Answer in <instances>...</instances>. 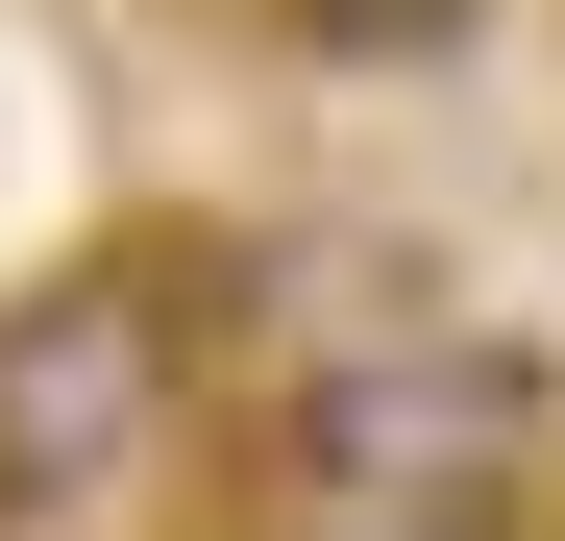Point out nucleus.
Here are the masks:
<instances>
[{
  "label": "nucleus",
  "mask_w": 565,
  "mask_h": 541,
  "mask_svg": "<svg viewBox=\"0 0 565 541\" xmlns=\"http://www.w3.org/2000/svg\"><path fill=\"white\" fill-rule=\"evenodd\" d=\"M222 344H270V246H99L0 296V541H74L172 468Z\"/></svg>",
  "instance_id": "obj_1"
},
{
  "label": "nucleus",
  "mask_w": 565,
  "mask_h": 541,
  "mask_svg": "<svg viewBox=\"0 0 565 541\" xmlns=\"http://www.w3.org/2000/svg\"><path fill=\"white\" fill-rule=\"evenodd\" d=\"M270 468H296L320 541H516L541 468H565V394H541V344H492V320H369V344L296 370Z\"/></svg>",
  "instance_id": "obj_2"
},
{
  "label": "nucleus",
  "mask_w": 565,
  "mask_h": 541,
  "mask_svg": "<svg viewBox=\"0 0 565 541\" xmlns=\"http://www.w3.org/2000/svg\"><path fill=\"white\" fill-rule=\"evenodd\" d=\"M270 25H296V50H443L467 0H270Z\"/></svg>",
  "instance_id": "obj_3"
},
{
  "label": "nucleus",
  "mask_w": 565,
  "mask_h": 541,
  "mask_svg": "<svg viewBox=\"0 0 565 541\" xmlns=\"http://www.w3.org/2000/svg\"><path fill=\"white\" fill-rule=\"evenodd\" d=\"M516 541H565V468H541V517H516Z\"/></svg>",
  "instance_id": "obj_4"
}]
</instances>
